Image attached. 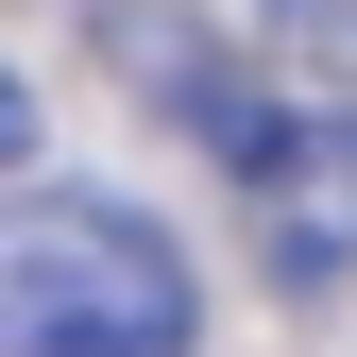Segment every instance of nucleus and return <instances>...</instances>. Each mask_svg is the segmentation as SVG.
I'll return each mask as SVG.
<instances>
[{"mask_svg":"<svg viewBox=\"0 0 357 357\" xmlns=\"http://www.w3.org/2000/svg\"><path fill=\"white\" fill-rule=\"evenodd\" d=\"M204 289L170 255V221L102 188H34L0 204V357H188Z\"/></svg>","mask_w":357,"mask_h":357,"instance_id":"obj_1","label":"nucleus"},{"mask_svg":"<svg viewBox=\"0 0 357 357\" xmlns=\"http://www.w3.org/2000/svg\"><path fill=\"white\" fill-rule=\"evenodd\" d=\"M17 153H34V85L0 68V170H17Z\"/></svg>","mask_w":357,"mask_h":357,"instance_id":"obj_2","label":"nucleus"}]
</instances>
